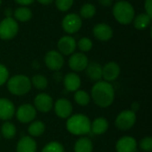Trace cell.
I'll use <instances>...</instances> for the list:
<instances>
[{
	"mask_svg": "<svg viewBox=\"0 0 152 152\" xmlns=\"http://www.w3.org/2000/svg\"><path fill=\"white\" fill-rule=\"evenodd\" d=\"M90 96L98 107L108 108L115 100V90L110 82L100 80L93 86Z\"/></svg>",
	"mask_w": 152,
	"mask_h": 152,
	"instance_id": "6da1fadb",
	"label": "cell"
},
{
	"mask_svg": "<svg viewBox=\"0 0 152 152\" xmlns=\"http://www.w3.org/2000/svg\"><path fill=\"white\" fill-rule=\"evenodd\" d=\"M66 128L73 135H86L91 133V121L85 114H74L67 118Z\"/></svg>",
	"mask_w": 152,
	"mask_h": 152,
	"instance_id": "7a4b0ae2",
	"label": "cell"
},
{
	"mask_svg": "<svg viewBox=\"0 0 152 152\" xmlns=\"http://www.w3.org/2000/svg\"><path fill=\"white\" fill-rule=\"evenodd\" d=\"M6 86L9 93L17 96L25 95L31 90V81L29 77L20 74L8 78Z\"/></svg>",
	"mask_w": 152,
	"mask_h": 152,
	"instance_id": "3957f363",
	"label": "cell"
},
{
	"mask_svg": "<svg viewBox=\"0 0 152 152\" xmlns=\"http://www.w3.org/2000/svg\"><path fill=\"white\" fill-rule=\"evenodd\" d=\"M134 9L133 5L126 1H118L113 6V15L120 24H129L134 18Z\"/></svg>",
	"mask_w": 152,
	"mask_h": 152,
	"instance_id": "277c9868",
	"label": "cell"
},
{
	"mask_svg": "<svg viewBox=\"0 0 152 152\" xmlns=\"http://www.w3.org/2000/svg\"><path fill=\"white\" fill-rule=\"evenodd\" d=\"M136 119V113L131 110H126L117 116L115 119V126L121 131H127L134 126Z\"/></svg>",
	"mask_w": 152,
	"mask_h": 152,
	"instance_id": "5b68a950",
	"label": "cell"
},
{
	"mask_svg": "<svg viewBox=\"0 0 152 152\" xmlns=\"http://www.w3.org/2000/svg\"><path fill=\"white\" fill-rule=\"evenodd\" d=\"M19 31V25L12 18H5L0 22V38L9 40L13 38Z\"/></svg>",
	"mask_w": 152,
	"mask_h": 152,
	"instance_id": "8992f818",
	"label": "cell"
},
{
	"mask_svg": "<svg viewBox=\"0 0 152 152\" xmlns=\"http://www.w3.org/2000/svg\"><path fill=\"white\" fill-rule=\"evenodd\" d=\"M15 116L19 122L22 124L31 123L37 117V110L29 103H24L15 110Z\"/></svg>",
	"mask_w": 152,
	"mask_h": 152,
	"instance_id": "52a82bcc",
	"label": "cell"
},
{
	"mask_svg": "<svg viewBox=\"0 0 152 152\" xmlns=\"http://www.w3.org/2000/svg\"><path fill=\"white\" fill-rule=\"evenodd\" d=\"M53 100L48 94L45 93H40L37 94V96L34 99V107L37 110V111L42 112V113H47L51 111L53 108Z\"/></svg>",
	"mask_w": 152,
	"mask_h": 152,
	"instance_id": "ba28073f",
	"label": "cell"
},
{
	"mask_svg": "<svg viewBox=\"0 0 152 152\" xmlns=\"http://www.w3.org/2000/svg\"><path fill=\"white\" fill-rule=\"evenodd\" d=\"M82 27V20L78 14L69 13L67 14L62 20V28L65 32L73 34L77 32Z\"/></svg>",
	"mask_w": 152,
	"mask_h": 152,
	"instance_id": "9c48e42d",
	"label": "cell"
},
{
	"mask_svg": "<svg viewBox=\"0 0 152 152\" xmlns=\"http://www.w3.org/2000/svg\"><path fill=\"white\" fill-rule=\"evenodd\" d=\"M54 112L60 118L67 119L72 115L73 107L71 102L66 98H60L53 103Z\"/></svg>",
	"mask_w": 152,
	"mask_h": 152,
	"instance_id": "30bf717a",
	"label": "cell"
},
{
	"mask_svg": "<svg viewBox=\"0 0 152 152\" xmlns=\"http://www.w3.org/2000/svg\"><path fill=\"white\" fill-rule=\"evenodd\" d=\"M46 67L53 71L60 70L64 65V58L58 51H49L45 56Z\"/></svg>",
	"mask_w": 152,
	"mask_h": 152,
	"instance_id": "8fae6325",
	"label": "cell"
},
{
	"mask_svg": "<svg viewBox=\"0 0 152 152\" xmlns=\"http://www.w3.org/2000/svg\"><path fill=\"white\" fill-rule=\"evenodd\" d=\"M137 147V141L129 135L122 136L116 142L117 152H136Z\"/></svg>",
	"mask_w": 152,
	"mask_h": 152,
	"instance_id": "7c38bea8",
	"label": "cell"
},
{
	"mask_svg": "<svg viewBox=\"0 0 152 152\" xmlns=\"http://www.w3.org/2000/svg\"><path fill=\"white\" fill-rule=\"evenodd\" d=\"M88 58L87 56L83 53H72L69 60V68L76 71H83L86 69L87 64H88Z\"/></svg>",
	"mask_w": 152,
	"mask_h": 152,
	"instance_id": "4fadbf2b",
	"label": "cell"
},
{
	"mask_svg": "<svg viewBox=\"0 0 152 152\" xmlns=\"http://www.w3.org/2000/svg\"><path fill=\"white\" fill-rule=\"evenodd\" d=\"M15 106L7 98H0V119L9 121L15 116Z\"/></svg>",
	"mask_w": 152,
	"mask_h": 152,
	"instance_id": "5bb4252c",
	"label": "cell"
},
{
	"mask_svg": "<svg viewBox=\"0 0 152 152\" xmlns=\"http://www.w3.org/2000/svg\"><path fill=\"white\" fill-rule=\"evenodd\" d=\"M59 53L63 55H70L74 53L77 47L76 40L69 36L62 37L57 44Z\"/></svg>",
	"mask_w": 152,
	"mask_h": 152,
	"instance_id": "9a60e30c",
	"label": "cell"
},
{
	"mask_svg": "<svg viewBox=\"0 0 152 152\" xmlns=\"http://www.w3.org/2000/svg\"><path fill=\"white\" fill-rule=\"evenodd\" d=\"M120 74V67L117 62L110 61L102 67V77L107 82L115 81Z\"/></svg>",
	"mask_w": 152,
	"mask_h": 152,
	"instance_id": "2e32d148",
	"label": "cell"
},
{
	"mask_svg": "<svg viewBox=\"0 0 152 152\" xmlns=\"http://www.w3.org/2000/svg\"><path fill=\"white\" fill-rule=\"evenodd\" d=\"M94 36L100 41H108L113 37V30L110 26L105 23H99L94 27Z\"/></svg>",
	"mask_w": 152,
	"mask_h": 152,
	"instance_id": "e0dca14e",
	"label": "cell"
},
{
	"mask_svg": "<svg viewBox=\"0 0 152 152\" xmlns=\"http://www.w3.org/2000/svg\"><path fill=\"white\" fill-rule=\"evenodd\" d=\"M64 88L68 92H76L81 86V79L75 72H70L65 75L62 78Z\"/></svg>",
	"mask_w": 152,
	"mask_h": 152,
	"instance_id": "ac0fdd59",
	"label": "cell"
},
{
	"mask_svg": "<svg viewBox=\"0 0 152 152\" xmlns=\"http://www.w3.org/2000/svg\"><path fill=\"white\" fill-rule=\"evenodd\" d=\"M37 142L31 136H22L16 146V152H37Z\"/></svg>",
	"mask_w": 152,
	"mask_h": 152,
	"instance_id": "d6986e66",
	"label": "cell"
},
{
	"mask_svg": "<svg viewBox=\"0 0 152 152\" xmlns=\"http://www.w3.org/2000/svg\"><path fill=\"white\" fill-rule=\"evenodd\" d=\"M85 70L87 77L93 82H98L102 78V67L98 62L92 61L88 63Z\"/></svg>",
	"mask_w": 152,
	"mask_h": 152,
	"instance_id": "ffe728a7",
	"label": "cell"
},
{
	"mask_svg": "<svg viewBox=\"0 0 152 152\" xmlns=\"http://www.w3.org/2000/svg\"><path fill=\"white\" fill-rule=\"evenodd\" d=\"M109 129V122L105 118L99 117L91 122V133L96 135L105 134Z\"/></svg>",
	"mask_w": 152,
	"mask_h": 152,
	"instance_id": "44dd1931",
	"label": "cell"
},
{
	"mask_svg": "<svg viewBox=\"0 0 152 152\" xmlns=\"http://www.w3.org/2000/svg\"><path fill=\"white\" fill-rule=\"evenodd\" d=\"M93 150H94L93 142L88 137L79 138L74 145L75 152H93Z\"/></svg>",
	"mask_w": 152,
	"mask_h": 152,
	"instance_id": "7402d4cb",
	"label": "cell"
},
{
	"mask_svg": "<svg viewBox=\"0 0 152 152\" xmlns=\"http://www.w3.org/2000/svg\"><path fill=\"white\" fill-rule=\"evenodd\" d=\"M45 125L40 120L32 121L28 127V133L31 137H39L45 133Z\"/></svg>",
	"mask_w": 152,
	"mask_h": 152,
	"instance_id": "603a6c76",
	"label": "cell"
},
{
	"mask_svg": "<svg viewBox=\"0 0 152 152\" xmlns=\"http://www.w3.org/2000/svg\"><path fill=\"white\" fill-rule=\"evenodd\" d=\"M0 134L6 140L13 139L16 135L17 129L13 123H11L9 121H5L2 126L0 129Z\"/></svg>",
	"mask_w": 152,
	"mask_h": 152,
	"instance_id": "cb8c5ba5",
	"label": "cell"
},
{
	"mask_svg": "<svg viewBox=\"0 0 152 152\" xmlns=\"http://www.w3.org/2000/svg\"><path fill=\"white\" fill-rule=\"evenodd\" d=\"M134 25L137 29H145L151 21V17L147 13H141L133 20Z\"/></svg>",
	"mask_w": 152,
	"mask_h": 152,
	"instance_id": "d4e9b609",
	"label": "cell"
},
{
	"mask_svg": "<svg viewBox=\"0 0 152 152\" xmlns=\"http://www.w3.org/2000/svg\"><path fill=\"white\" fill-rule=\"evenodd\" d=\"M14 17L17 20H20L21 22L23 21H28L31 19L32 17V12L30 9H28V7H19L17 8L14 12Z\"/></svg>",
	"mask_w": 152,
	"mask_h": 152,
	"instance_id": "484cf974",
	"label": "cell"
},
{
	"mask_svg": "<svg viewBox=\"0 0 152 152\" xmlns=\"http://www.w3.org/2000/svg\"><path fill=\"white\" fill-rule=\"evenodd\" d=\"M74 100L77 102V104H78L80 106H86L90 103L91 96L87 92L78 89L77 91L75 92Z\"/></svg>",
	"mask_w": 152,
	"mask_h": 152,
	"instance_id": "4316f807",
	"label": "cell"
},
{
	"mask_svg": "<svg viewBox=\"0 0 152 152\" xmlns=\"http://www.w3.org/2000/svg\"><path fill=\"white\" fill-rule=\"evenodd\" d=\"M30 81H31V86H33L37 90H41V91L45 90L48 86L47 78L45 76L40 75V74H37L33 76Z\"/></svg>",
	"mask_w": 152,
	"mask_h": 152,
	"instance_id": "83f0119b",
	"label": "cell"
},
{
	"mask_svg": "<svg viewBox=\"0 0 152 152\" xmlns=\"http://www.w3.org/2000/svg\"><path fill=\"white\" fill-rule=\"evenodd\" d=\"M95 12H96L95 6L92 4H85L80 9V15L86 19H90L94 17Z\"/></svg>",
	"mask_w": 152,
	"mask_h": 152,
	"instance_id": "f1b7e54d",
	"label": "cell"
},
{
	"mask_svg": "<svg viewBox=\"0 0 152 152\" xmlns=\"http://www.w3.org/2000/svg\"><path fill=\"white\" fill-rule=\"evenodd\" d=\"M41 152H64V147L61 142L53 141L44 146Z\"/></svg>",
	"mask_w": 152,
	"mask_h": 152,
	"instance_id": "f546056e",
	"label": "cell"
},
{
	"mask_svg": "<svg viewBox=\"0 0 152 152\" xmlns=\"http://www.w3.org/2000/svg\"><path fill=\"white\" fill-rule=\"evenodd\" d=\"M77 46L82 52H89L93 48V42L87 37H83L77 42Z\"/></svg>",
	"mask_w": 152,
	"mask_h": 152,
	"instance_id": "4dcf8cb0",
	"label": "cell"
},
{
	"mask_svg": "<svg viewBox=\"0 0 152 152\" xmlns=\"http://www.w3.org/2000/svg\"><path fill=\"white\" fill-rule=\"evenodd\" d=\"M139 146L142 151L145 152L152 151V138L151 136H146L140 141Z\"/></svg>",
	"mask_w": 152,
	"mask_h": 152,
	"instance_id": "1f68e13d",
	"label": "cell"
},
{
	"mask_svg": "<svg viewBox=\"0 0 152 152\" xmlns=\"http://www.w3.org/2000/svg\"><path fill=\"white\" fill-rule=\"evenodd\" d=\"M73 2L74 0H55V4L60 11L66 12L71 8Z\"/></svg>",
	"mask_w": 152,
	"mask_h": 152,
	"instance_id": "d6a6232c",
	"label": "cell"
},
{
	"mask_svg": "<svg viewBox=\"0 0 152 152\" xmlns=\"http://www.w3.org/2000/svg\"><path fill=\"white\" fill-rule=\"evenodd\" d=\"M9 78V71L7 68L0 63V86L4 85Z\"/></svg>",
	"mask_w": 152,
	"mask_h": 152,
	"instance_id": "836d02e7",
	"label": "cell"
},
{
	"mask_svg": "<svg viewBox=\"0 0 152 152\" xmlns=\"http://www.w3.org/2000/svg\"><path fill=\"white\" fill-rule=\"evenodd\" d=\"M144 7H145L146 13L152 18V0H145Z\"/></svg>",
	"mask_w": 152,
	"mask_h": 152,
	"instance_id": "e575fe53",
	"label": "cell"
},
{
	"mask_svg": "<svg viewBox=\"0 0 152 152\" xmlns=\"http://www.w3.org/2000/svg\"><path fill=\"white\" fill-rule=\"evenodd\" d=\"M139 110H140V103L137 102H133L132 105H131V110L134 111V113H136L137 111H139Z\"/></svg>",
	"mask_w": 152,
	"mask_h": 152,
	"instance_id": "d590c367",
	"label": "cell"
},
{
	"mask_svg": "<svg viewBox=\"0 0 152 152\" xmlns=\"http://www.w3.org/2000/svg\"><path fill=\"white\" fill-rule=\"evenodd\" d=\"M35 0H15V2L20 5H28L32 4Z\"/></svg>",
	"mask_w": 152,
	"mask_h": 152,
	"instance_id": "8d00e7d4",
	"label": "cell"
},
{
	"mask_svg": "<svg viewBox=\"0 0 152 152\" xmlns=\"http://www.w3.org/2000/svg\"><path fill=\"white\" fill-rule=\"evenodd\" d=\"M112 1L113 0H98L100 4H102V6H105V7L110 6L112 4Z\"/></svg>",
	"mask_w": 152,
	"mask_h": 152,
	"instance_id": "74e56055",
	"label": "cell"
},
{
	"mask_svg": "<svg viewBox=\"0 0 152 152\" xmlns=\"http://www.w3.org/2000/svg\"><path fill=\"white\" fill-rule=\"evenodd\" d=\"M40 4H44V5H48L50 4H52L53 2V0H37Z\"/></svg>",
	"mask_w": 152,
	"mask_h": 152,
	"instance_id": "f35d334b",
	"label": "cell"
},
{
	"mask_svg": "<svg viewBox=\"0 0 152 152\" xmlns=\"http://www.w3.org/2000/svg\"><path fill=\"white\" fill-rule=\"evenodd\" d=\"M54 77H54L55 81L59 82V81H61V73L56 72V73H55V75H54Z\"/></svg>",
	"mask_w": 152,
	"mask_h": 152,
	"instance_id": "ab89813d",
	"label": "cell"
},
{
	"mask_svg": "<svg viewBox=\"0 0 152 152\" xmlns=\"http://www.w3.org/2000/svg\"><path fill=\"white\" fill-rule=\"evenodd\" d=\"M5 15H6V18L11 17V15H12V9H7L5 11Z\"/></svg>",
	"mask_w": 152,
	"mask_h": 152,
	"instance_id": "60d3db41",
	"label": "cell"
},
{
	"mask_svg": "<svg viewBox=\"0 0 152 152\" xmlns=\"http://www.w3.org/2000/svg\"><path fill=\"white\" fill-rule=\"evenodd\" d=\"M1 4H2V0H0V5H1Z\"/></svg>",
	"mask_w": 152,
	"mask_h": 152,
	"instance_id": "b9f144b4",
	"label": "cell"
},
{
	"mask_svg": "<svg viewBox=\"0 0 152 152\" xmlns=\"http://www.w3.org/2000/svg\"><path fill=\"white\" fill-rule=\"evenodd\" d=\"M1 137H2V136H1V134H0V140H1Z\"/></svg>",
	"mask_w": 152,
	"mask_h": 152,
	"instance_id": "7bdbcfd3",
	"label": "cell"
},
{
	"mask_svg": "<svg viewBox=\"0 0 152 152\" xmlns=\"http://www.w3.org/2000/svg\"><path fill=\"white\" fill-rule=\"evenodd\" d=\"M118 1H122V0H118Z\"/></svg>",
	"mask_w": 152,
	"mask_h": 152,
	"instance_id": "ee69618b",
	"label": "cell"
}]
</instances>
